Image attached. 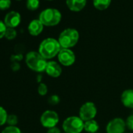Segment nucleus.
<instances>
[{
    "label": "nucleus",
    "instance_id": "1",
    "mask_svg": "<svg viewBox=\"0 0 133 133\" xmlns=\"http://www.w3.org/2000/svg\"><path fill=\"white\" fill-rule=\"evenodd\" d=\"M61 46L57 40L52 38H48L43 40L40 45L38 52L45 59H52L59 54Z\"/></svg>",
    "mask_w": 133,
    "mask_h": 133
},
{
    "label": "nucleus",
    "instance_id": "2",
    "mask_svg": "<svg viewBox=\"0 0 133 133\" xmlns=\"http://www.w3.org/2000/svg\"><path fill=\"white\" fill-rule=\"evenodd\" d=\"M25 61L28 68L36 72H42L45 71L48 63L38 52L35 51L29 52L27 54Z\"/></svg>",
    "mask_w": 133,
    "mask_h": 133
},
{
    "label": "nucleus",
    "instance_id": "3",
    "mask_svg": "<svg viewBox=\"0 0 133 133\" xmlns=\"http://www.w3.org/2000/svg\"><path fill=\"white\" fill-rule=\"evenodd\" d=\"M79 38L78 31L74 28H66L59 36V43L62 49H69L75 46Z\"/></svg>",
    "mask_w": 133,
    "mask_h": 133
},
{
    "label": "nucleus",
    "instance_id": "4",
    "mask_svg": "<svg viewBox=\"0 0 133 133\" xmlns=\"http://www.w3.org/2000/svg\"><path fill=\"white\" fill-rule=\"evenodd\" d=\"M61 20V13L54 8H48L41 12L39 21L45 26H54L59 23Z\"/></svg>",
    "mask_w": 133,
    "mask_h": 133
},
{
    "label": "nucleus",
    "instance_id": "5",
    "mask_svg": "<svg viewBox=\"0 0 133 133\" xmlns=\"http://www.w3.org/2000/svg\"><path fill=\"white\" fill-rule=\"evenodd\" d=\"M63 128L66 133H80L84 129V123L80 117H70L63 121Z\"/></svg>",
    "mask_w": 133,
    "mask_h": 133
},
{
    "label": "nucleus",
    "instance_id": "6",
    "mask_svg": "<svg viewBox=\"0 0 133 133\" xmlns=\"http://www.w3.org/2000/svg\"><path fill=\"white\" fill-rule=\"evenodd\" d=\"M96 112H97L96 107L93 103H91V102L85 103L80 108V110H79L80 118L83 121L92 120L96 117Z\"/></svg>",
    "mask_w": 133,
    "mask_h": 133
},
{
    "label": "nucleus",
    "instance_id": "7",
    "mask_svg": "<svg viewBox=\"0 0 133 133\" xmlns=\"http://www.w3.org/2000/svg\"><path fill=\"white\" fill-rule=\"evenodd\" d=\"M58 121L59 116L53 110H46L41 116V123L45 128H53L56 126Z\"/></svg>",
    "mask_w": 133,
    "mask_h": 133
},
{
    "label": "nucleus",
    "instance_id": "8",
    "mask_svg": "<svg viewBox=\"0 0 133 133\" xmlns=\"http://www.w3.org/2000/svg\"><path fill=\"white\" fill-rule=\"evenodd\" d=\"M58 59L63 66H71L75 61V53L69 49H61L58 54Z\"/></svg>",
    "mask_w": 133,
    "mask_h": 133
},
{
    "label": "nucleus",
    "instance_id": "9",
    "mask_svg": "<svg viewBox=\"0 0 133 133\" xmlns=\"http://www.w3.org/2000/svg\"><path fill=\"white\" fill-rule=\"evenodd\" d=\"M126 124L121 118H114L111 120L107 126V133H124L125 130Z\"/></svg>",
    "mask_w": 133,
    "mask_h": 133
},
{
    "label": "nucleus",
    "instance_id": "10",
    "mask_svg": "<svg viewBox=\"0 0 133 133\" xmlns=\"http://www.w3.org/2000/svg\"><path fill=\"white\" fill-rule=\"evenodd\" d=\"M21 21V14L18 12L11 11L6 15L4 23L7 28H15L16 27H17L20 24Z\"/></svg>",
    "mask_w": 133,
    "mask_h": 133
},
{
    "label": "nucleus",
    "instance_id": "11",
    "mask_svg": "<svg viewBox=\"0 0 133 133\" xmlns=\"http://www.w3.org/2000/svg\"><path fill=\"white\" fill-rule=\"evenodd\" d=\"M45 72L50 77L58 78L62 73V69L60 68V66L56 62L50 61V62L47 63V66H46V68H45Z\"/></svg>",
    "mask_w": 133,
    "mask_h": 133
},
{
    "label": "nucleus",
    "instance_id": "12",
    "mask_svg": "<svg viewBox=\"0 0 133 133\" xmlns=\"http://www.w3.org/2000/svg\"><path fill=\"white\" fill-rule=\"evenodd\" d=\"M43 24L38 20H33L28 25V31L33 36L38 35L43 30Z\"/></svg>",
    "mask_w": 133,
    "mask_h": 133
},
{
    "label": "nucleus",
    "instance_id": "13",
    "mask_svg": "<svg viewBox=\"0 0 133 133\" xmlns=\"http://www.w3.org/2000/svg\"><path fill=\"white\" fill-rule=\"evenodd\" d=\"M121 101L124 107L133 109V89H127L121 95Z\"/></svg>",
    "mask_w": 133,
    "mask_h": 133
},
{
    "label": "nucleus",
    "instance_id": "14",
    "mask_svg": "<svg viewBox=\"0 0 133 133\" xmlns=\"http://www.w3.org/2000/svg\"><path fill=\"white\" fill-rule=\"evenodd\" d=\"M66 3L71 10L78 12L85 7L86 0H66Z\"/></svg>",
    "mask_w": 133,
    "mask_h": 133
},
{
    "label": "nucleus",
    "instance_id": "15",
    "mask_svg": "<svg viewBox=\"0 0 133 133\" xmlns=\"http://www.w3.org/2000/svg\"><path fill=\"white\" fill-rule=\"evenodd\" d=\"M84 129L89 133H96L99 129V124L95 120L87 121L84 123Z\"/></svg>",
    "mask_w": 133,
    "mask_h": 133
},
{
    "label": "nucleus",
    "instance_id": "16",
    "mask_svg": "<svg viewBox=\"0 0 133 133\" xmlns=\"http://www.w3.org/2000/svg\"><path fill=\"white\" fill-rule=\"evenodd\" d=\"M110 3L111 0H93V6L99 10H103L110 6Z\"/></svg>",
    "mask_w": 133,
    "mask_h": 133
},
{
    "label": "nucleus",
    "instance_id": "17",
    "mask_svg": "<svg viewBox=\"0 0 133 133\" xmlns=\"http://www.w3.org/2000/svg\"><path fill=\"white\" fill-rule=\"evenodd\" d=\"M7 117H8V114H7L6 110L3 107L0 106V126H2L6 123Z\"/></svg>",
    "mask_w": 133,
    "mask_h": 133
},
{
    "label": "nucleus",
    "instance_id": "18",
    "mask_svg": "<svg viewBox=\"0 0 133 133\" xmlns=\"http://www.w3.org/2000/svg\"><path fill=\"white\" fill-rule=\"evenodd\" d=\"M39 6V0H27V8L30 10H35Z\"/></svg>",
    "mask_w": 133,
    "mask_h": 133
},
{
    "label": "nucleus",
    "instance_id": "19",
    "mask_svg": "<svg viewBox=\"0 0 133 133\" xmlns=\"http://www.w3.org/2000/svg\"><path fill=\"white\" fill-rule=\"evenodd\" d=\"M5 37L8 40H12L14 39L17 37V31L14 28H7L5 34Z\"/></svg>",
    "mask_w": 133,
    "mask_h": 133
},
{
    "label": "nucleus",
    "instance_id": "20",
    "mask_svg": "<svg viewBox=\"0 0 133 133\" xmlns=\"http://www.w3.org/2000/svg\"><path fill=\"white\" fill-rule=\"evenodd\" d=\"M6 123L9 126H15L18 123V117L15 114H8Z\"/></svg>",
    "mask_w": 133,
    "mask_h": 133
},
{
    "label": "nucleus",
    "instance_id": "21",
    "mask_svg": "<svg viewBox=\"0 0 133 133\" xmlns=\"http://www.w3.org/2000/svg\"><path fill=\"white\" fill-rule=\"evenodd\" d=\"M2 133H21V131L17 126H7L3 130Z\"/></svg>",
    "mask_w": 133,
    "mask_h": 133
},
{
    "label": "nucleus",
    "instance_id": "22",
    "mask_svg": "<svg viewBox=\"0 0 133 133\" xmlns=\"http://www.w3.org/2000/svg\"><path fill=\"white\" fill-rule=\"evenodd\" d=\"M38 92L39 93V95L41 96H45L46 95L47 92H48V88L47 85L44 83H40L38 88Z\"/></svg>",
    "mask_w": 133,
    "mask_h": 133
},
{
    "label": "nucleus",
    "instance_id": "23",
    "mask_svg": "<svg viewBox=\"0 0 133 133\" xmlns=\"http://www.w3.org/2000/svg\"><path fill=\"white\" fill-rule=\"evenodd\" d=\"M11 6V0H0V10H6Z\"/></svg>",
    "mask_w": 133,
    "mask_h": 133
},
{
    "label": "nucleus",
    "instance_id": "24",
    "mask_svg": "<svg viewBox=\"0 0 133 133\" xmlns=\"http://www.w3.org/2000/svg\"><path fill=\"white\" fill-rule=\"evenodd\" d=\"M6 28H7V27L6 26L5 23L2 21H0V39L5 36Z\"/></svg>",
    "mask_w": 133,
    "mask_h": 133
},
{
    "label": "nucleus",
    "instance_id": "25",
    "mask_svg": "<svg viewBox=\"0 0 133 133\" xmlns=\"http://www.w3.org/2000/svg\"><path fill=\"white\" fill-rule=\"evenodd\" d=\"M126 126L128 127V129L133 131V115H130L126 121Z\"/></svg>",
    "mask_w": 133,
    "mask_h": 133
},
{
    "label": "nucleus",
    "instance_id": "26",
    "mask_svg": "<svg viewBox=\"0 0 133 133\" xmlns=\"http://www.w3.org/2000/svg\"><path fill=\"white\" fill-rule=\"evenodd\" d=\"M59 102V98L57 96H56V95L52 96L49 97V103L50 104H52V105H56V104H57Z\"/></svg>",
    "mask_w": 133,
    "mask_h": 133
},
{
    "label": "nucleus",
    "instance_id": "27",
    "mask_svg": "<svg viewBox=\"0 0 133 133\" xmlns=\"http://www.w3.org/2000/svg\"><path fill=\"white\" fill-rule=\"evenodd\" d=\"M47 133H60V131H59V128H57L56 127H53V128H49Z\"/></svg>",
    "mask_w": 133,
    "mask_h": 133
},
{
    "label": "nucleus",
    "instance_id": "28",
    "mask_svg": "<svg viewBox=\"0 0 133 133\" xmlns=\"http://www.w3.org/2000/svg\"><path fill=\"white\" fill-rule=\"evenodd\" d=\"M11 68H12L13 71H18V70L20 69V64H19V63H14L12 65Z\"/></svg>",
    "mask_w": 133,
    "mask_h": 133
}]
</instances>
